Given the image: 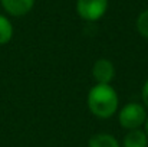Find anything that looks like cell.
<instances>
[{
    "label": "cell",
    "instance_id": "6da1fadb",
    "mask_svg": "<svg viewBox=\"0 0 148 147\" xmlns=\"http://www.w3.org/2000/svg\"><path fill=\"white\" fill-rule=\"evenodd\" d=\"M86 104H88L89 111L97 118L106 120V118H111L116 112L119 98L112 85L97 84L89 90L88 97H86Z\"/></svg>",
    "mask_w": 148,
    "mask_h": 147
},
{
    "label": "cell",
    "instance_id": "7a4b0ae2",
    "mask_svg": "<svg viewBox=\"0 0 148 147\" xmlns=\"http://www.w3.org/2000/svg\"><path fill=\"white\" fill-rule=\"evenodd\" d=\"M147 117V108L143 105V102H128L118 112L119 126L128 131L144 127Z\"/></svg>",
    "mask_w": 148,
    "mask_h": 147
},
{
    "label": "cell",
    "instance_id": "3957f363",
    "mask_svg": "<svg viewBox=\"0 0 148 147\" xmlns=\"http://www.w3.org/2000/svg\"><path fill=\"white\" fill-rule=\"evenodd\" d=\"M108 9V0H78L76 12L86 22H97Z\"/></svg>",
    "mask_w": 148,
    "mask_h": 147
},
{
    "label": "cell",
    "instance_id": "277c9868",
    "mask_svg": "<svg viewBox=\"0 0 148 147\" xmlns=\"http://www.w3.org/2000/svg\"><path fill=\"white\" fill-rule=\"evenodd\" d=\"M92 77L97 81V84L111 85L112 79L115 78V66H114V63L109 59H106V58L98 59L94 63V66H92Z\"/></svg>",
    "mask_w": 148,
    "mask_h": 147
},
{
    "label": "cell",
    "instance_id": "5b68a950",
    "mask_svg": "<svg viewBox=\"0 0 148 147\" xmlns=\"http://www.w3.org/2000/svg\"><path fill=\"white\" fill-rule=\"evenodd\" d=\"M0 1L3 9L9 14L16 17L27 14L35 4V0H0Z\"/></svg>",
    "mask_w": 148,
    "mask_h": 147
},
{
    "label": "cell",
    "instance_id": "8992f818",
    "mask_svg": "<svg viewBox=\"0 0 148 147\" xmlns=\"http://www.w3.org/2000/svg\"><path fill=\"white\" fill-rule=\"evenodd\" d=\"M122 147H148V139L144 130H130L124 136Z\"/></svg>",
    "mask_w": 148,
    "mask_h": 147
},
{
    "label": "cell",
    "instance_id": "52a82bcc",
    "mask_svg": "<svg viewBox=\"0 0 148 147\" xmlns=\"http://www.w3.org/2000/svg\"><path fill=\"white\" fill-rule=\"evenodd\" d=\"M88 147H121V144L112 134L98 133L88 140Z\"/></svg>",
    "mask_w": 148,
    "mask_h": 147
},
{
    "label": "cell",
    "instance_id": "ba28073f",
    "mask_svg": "<svg viewBox=\"0 0 148 147\" xmlns=\"http://www.w3.org/2000/svg\"><path fill=\"white\" fill-rule=\"evenodd\" d=\"M12 36H13V26L10 20L6 16L0 14V46L10 42Z\"/></svg>",
    "mask_w": 148,
    "mask_h": 147
},
{
    "label": "cell",
    "instance_id": "9c48e42d",
    "mask_svg": "<svg viewBox=\"0 0 148 147\" xmlns=\"http://www.w3.org/2000/svg\"><path fill=\"white\" fill-rule=\"evenodd\" d=\"M137 30L143 38L148 39V9L144 10L143 13H140L137 19Z\"/></svg>",
    "mask_w": 148,
    "mask_h": 147
},
{
    "label": "cell",
    "instance_id": "30bf717a",
    "mask_svg": "<svg viewBox=\"0 0 148 147\" xmlns=\"http://www.w3.org/2000/svg\"><path fill=\"white\" fill-rule=\"evenodd\" d=\"M141 99H143V105L148 108V79L145 81V84L143 85V90H141Z\"/></svg>",
    "mask_w": 148,
    "mask_h": 147
},
{
    "label": "cell",
    "instance_id": "8fae6325",
    "mask_svg": "<svg viewBox=\"0 0 148 147\" xmlns=\"http://www.w3.org/2000/svg\"><path fill=\"white\" fill-rule=\"evenodd\" d=\"M144 133L147 134V139H148V117L145 120V123H144Z\"/></svg>",
    "mask_w": 148,
    "mask_h": 147
}]
</instances>
